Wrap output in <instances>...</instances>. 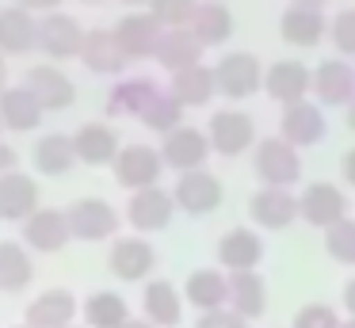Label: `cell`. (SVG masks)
<instances>
[{
  "mask_svg": "<svg viewBox=\"0 0 355 328\" xmlns=\"http://www.w3.org/2000/svg\"><path fill=\"white\" fill-rule=\"evenodd\" d=\"M263 73L268 69L260 65V58L248 50H230L222 53V61L214 65V76H218V92L225 99H248L263 88Z\"/></svg>",
  "mask_w": 355,
  "mask_h": 328,
  "instance_id": "2",
  "label": "cell"
},
{
  "mask_svg": "<svg viewBox=\"0 0 355 328\" xmlns=\"http://www.w3.org/2000/svg\"><path fill=\"white\" fill-rule=\"evenodd\" d=\"M324 252H329L336 264L355 267V221L344 218L340 225L324 229Z\"/></svg>",
  "mask_w": 355,
  "mask_h": 328,
  "instance_id": "38",
  "label": "cell"
},
{
  "mask_svg": "<svg viewBox=\"0 0 355 328\" xmlns=\"http://www.w3.org/2000/svg\"><path fill=\"white\" fill-rule=\"evenodd\" d=\"M195 328H248V317H241V313L230 309V305H222V309L202 313V317L195 320Z\"/></svg>",
  "mask_w": 355,
  "mask_h": 328,
  "instance_id": "42",
  "label": "cell"
},
{
  "mask_svg": "<svg viewBox=\"0 0 355 328\" xmlns=\"http://www.w3.org/2000/svg\"><path fill=\"white\" fill-rule=\"evenodd\" d=\"M184 297H187V305H195L199 313L230 305V271H218V267H199V271H191L184 282Z\"/></svg>",
  "mask_w": 355,
  "mask_h": 328,
  "instance_id": "25",
  "label": "cell"
},
{
  "mask_svg": "<svg viewBox=\"0 0 355 328\" xmlns=\"http://www.w3.org/2000/svg\"><path fill=\"white\" fill-rule=\"evenodd\" d=\"M161 19L153 12H126L123 19L115 23V38L123 42L126 58L130 61H146V58H157V46H161Z\"/></svg>",
  "mask_w": 355,
  "mask_h": 328,
  "instance_id": "12",
  "label": "cell"
},
{
  "mask_svg": "<svg viewBox=\"0 0 355 328\" xmlns=\"http://www.w3.org/2000/svg\"><path fill=\"white\" fill-rule=\"evenodd\" d=\"M77 313H80L77 297H73L69 290L54 286V290H42V294L27 305L24 317H27V325H31V328H69Z\"/></svg>",
  "mask_w": 355,
  "mask_h": 328,
  "instance_id": "26",
  "label": "cell"
},
{
  "mask_svg": "<svg viewBox=\"0 0 355 328\" xmlns=\"http://www.w3.org/2000/svg\"><path fill=\"white\" fill-rule=\"evenodd\" d=\"M329 38H332L340 58H355V8H344V12L329 23Z\"/></svg>",
  "mask_w": 355,
  "mask_h": 328,
  "instance_id": "40",
  "label": "cell"
},
{
  "mask_svg": "<svg viewBox=\"0 0 355 328\" xmlns=\"http://www.w3.org/2000/svg\"><path fill=\"white\" fill-rule=\"evenodd\" d=\"M291 4H313V8H321L324 0H291Z\"/></svg>",
  "mask_w": 355,
  "mask_h": 328,
  "instance_id": "51",
  "label": "cell"
},
{
  "mask_svg": "<svg viewBox=\"0 0 355 328\" xmlns=\"http://www.w3.org/2000/svg\"><path fill=\"white\" fill-rule=\"evenodd\" d=\"M263 92L283 107L302 103V99L313 92V73H309L302 61L283 58V61H275V65H268V73H263Z\"/></svg>",
  "mask_w": 355,
  "mask_h": 328,
  "instance_id": "18",
  "label": "cell"
},
{
  "mask_svg": "<svg viewBox=\"0 0 355 328\" xmlns=\"http://www.w3.org/2000/svg\"><path fill=\"white\" fill-rule=\"evenodd\" d=\"M12 4L27 8V12H58V8H62V0H12Z\"/></svg>",
  "mask_w": 355,
  "mask_h": 328,
  "instance_id": "44",
  "label": "cell"
},
{
  "mask_svg": "<svg viewBox=\"0 0 355 328\" xmlns=\"http://www.w3.org/2000/svg\"><path fill=\"white\" fill-rule=\"evenodd\" d=\"M0 130H4V122H0Z\"/></svg>",
  "mask_w": 355,
  "mask_h": 328,
  "instance_id": "56",
  "label": "cell"
},
{
  "mask_svg": "<svg viewBox=\"0 0 355 328\" xmlns=\"http://www.w3.org/2000/svg\"><path fill=\"white\" fill-rule=\"evenodd\" d=\"M123 328H157V325H153V320H146V317H141V320H126Z\"/></svg>",
  "mask_w": 355,
  "mask_h": 328,
  "instance_id": "48",
  "label": "cell"
},
{
  "mask_svg": "<svg viewBox=\"0 0 355 328\" xmlns=\"http://www.w3.org/2000/svg\"><path fill=\"white\" fill-rule=\"evenodd\" d=\"M199 0H149V12L161 19V27H191V15Z\"/></svg>",
  "mask_w": 355,
  "mask_h": 328,
  "instance_id": "39",
  "label": "cell"
},
{
  "mask_svg": "<svg viewBox=\"0 0 355 328\" xmlns=\"http://www.w3.org/2000/svg\"><path fill=\"white\" fill-rule=\"evenodd\" d=\"M210 134L207 130H195V126H180L172 134H164V145H161V157L172 172H195V168L207 164L210 157Z\"/></svg>",
  "mask_w": 355,
  "mask_h": 328,
  "instance_id": "13",
  "label": "cell"
},
{
  "mask_svg": "<svg viewBox=\"0 0 355 328\" xmlns=\"http://www.w3.org/2000/svg\"><path fill=\"white\" fill-rule=\"evenodd\" d=\"M340 328H355V317H352V320H344V325H340Z\"/></svg>",
  "mask_w": 355,
  "mask_h": 328,
  "instance_id": "52",
  "label": "cell"
},
{
  "mask_svg": "<svg viewBox=\"0 0 355 328\" xmlns=\"http://www.w3.org/2000/svg\"><path fill=\"white\" fill-rule=\"evenodd\" d=\"M16 328H31V325H27V320H24V325H16Z\"/></svg>",
  "mask_w": 355,
  "mask_h": 328,
  "instance_id": "53",
  "label": "cell"
},
{
  "mask_svg": "<svg viewBox=\"0 0 355 328\" xmlns=\"http://www.w3.org/2000/svg\"><path fill=\"white\" fill-rule=\"evenodd\" d=\"M65 214H69L77 241H107V236L119 233V214L103 198H77V202L65 206Z\"/></svg>",
  "mask_w": 355,
  "mask_h": 328,
  "instance_id": "14",
  "label": "cell"
},
{
  "mask_svg": "<svg viewBox=\"0 0 355 328\" xmlns=\"http://www.w3.org/2000/svg\"><path fill=\"white\" fill-rule=\"evenodd\" d=\"M298 206H302V221L313 225V229H332L347 218V195L329 180L309 183L298 195Z\"/></svg>",
  "mask_w": 355,
  "mask_h": 328,
  "instance_id": "6",
  "label": "cell"
},
{
  "mask_svg": "<svg viewBox=\"0 0 355 328\" xmlns=\"http://www.w3.org/2000/svg\"><path fill=\"white\" fill-rule=\"evenodd\" d=\"M184 302L187 297L172 286L168 279H153L141 294V313L146 320H153L157 328H176L180 317H184Z\"/></svg>",
  "mask_w": 355,
  "mask_h": 328,
  "instance_id": "30",
  "label": "cell"
},
{
  "mask_svg": "<svg viewBox=\"0 0 355 328\" xmlns=\"http://www.w3.org/2000/svg\"><path fill=\"white\" fill-rule=\"evenodd\" d=\"M248 218H252V225L279 233V229L294 225V218H302L298 195H291V187H260L248 198Z\"/></svg>",
  "mask_w": 355,
  "mask_h": 328,
  "instance_id": "8",
  "label": "cell"
},
{
  "mask_svg": "<svg viewBox=\"0 0 355 328\" xmlns=\"http://www.w3.org/2000/svg\"><path fill=\"white\" fill-rule=\"evenodd\" d=\"M35 279V259L31 248L19 241H0V290L4 294H19Z\"/></svg>",
  "mask_w": 355,
  "mask_h": 328,
  "instance_id": "34",
  "label": "cell"
},
{
  "mask_svg": "<svg viewBox=\"0 0 355 328\" xmlns=\"http://www.w3.org/2000/svg\"><path fill=\"white\" fill-rule=\"evenodd\" d=\"M80 317H85L88 328H123L130 317V302H126L119 290H96V294L85 297L80 305Z\"/></svg>",
  "mask_w": 355,
  "mask_h": 328,
  "instance_id": "32",
  "label": "cell"
},
{
  "mask_svg": "<svg viewBox=\"0 0 355 328\" xmlns=\"http://www.w3.org/2000/svg\"><path fill=\"white\" fill-rule=\"evenodd\" d=\"M184 111L187 107L180 103L176 96H172V92H164L161 88V96L153 99V103L146 107V114H141V126L146 130H153V134H172V130H180L184 126Z\"/></svg>",
  "mask_w": 355,
  "mask_h": 328,
  "instance_id": "37",
  "label": "cell"
},
{
  "mask_svg": "<svg viewBox=\"0 0 355 328\" xmlns=\"http://www.w3.org/2000/svg\"><path fill=\"white\" fill-rule=\"evenodd\" d=\"M16 149H12V145L8 141H0V175H4V172H12V168H16Z\"/></svg>",
  "mask_w": 355,
  "mask_h": 328,
  "instance_id": "45",
  "label": "cell"
},
{
  "mask_svg": "<svg viewBox=\"0 0 355 328\" xmlns=\"http://www.w3.org/2000/svg\"><path fill=\"white\" fill-rule=\"evenodd\" d=\"M344 309H347V313H352V317H355V275H352V279L344 282Z\"/></svg>",
  "mask_w": 355,
  "mask_h": 328,
  "instance_id": "46",
  "label": "cell"
},
{
  "mask_svg": "<svg viewBox=\"0 0 355 328\" xmlns=\"http://www.w3.org/2000/svg\"><path fill=\"white\" fill-rule=\"evenodd\" d=\"M85 4H100V0H85Z\"/></svg>",
  "mask_w": 355,
  "mask_h": 328,
  "instance_id": "54",
  "label": "cell"
},
{
  "mask_svg": "<svg viewBox=\"0 0 355 328\" xmlns=\"http://www.w3.org/2000/svg\"><path fill=\"white\" fill-rule=\"evenodd\" d=\"M172 214H176V195L164 191V187L134 191L130 202H126V221H130L138 233H161V229H168Z\"/></svg>",
  "mask_w": 355,
  "mask_h": 328,
  "instance_id": "10",
  "label": "cell"
},
{
  "mask_svg": "<svg viewBox=\"0 0 355 328\" xmlns=\"http://www.w3.org/2000/svg\"><path fill=\"white\" fill-rule=\"evenodd\" d=\"M0 50L8 58L39 50V19H35V12H27L19 4L0 8Z\"/></svg>",
  "mask_w": 355,
  "mask_h": 328,
  "instance_id": "23",
  "label": "cell"
},
{
  "mask_svg": "<svg viewBox=\"0 0 355 328\" xmlns=\"http://www.w3.org/2000/svg\"><path fill=\"white\" fill-rule=\"evenodd\" d=\"M73 145H77V160L80 164H115V157L123 153L119 145V134L107 126V122H85V126L73 134Z\"/></svg>",
  "mask_w": 355,
  "mask_h": 328,
  "instance_id": "27",
  "label": "cell"
},
{
  "mask_svg": "<svg viewBox=\"0 0 355 328\" xmlns=\"http://www.w3.org/2000/svg\"><path fill=\"white\" fill-rule=\"evenodd\" d=\"M344 119H347V126H352V130H355V99H352V103H347V107H344Z\"/></svg>",
  "mask_w": 355,
  "mask_h": 328,
  "instance_id": "49",
  "label": "cell"
},
{
  "mask_svg": "<svg viewBox=\"0 0 355 328\" xmlns=\"http://www.w3.org/2000/svg\"><path fill=\"white\" fill-rule=\"evenodd\" d=\"M123 4H126V8H141V4H146V8H149V0H123Z\"/></svg>",
  "mask_w": 355,
  "mask_h": 328,
  "instance_id": "50",
  "label": "cell"
},
{
  "mask_svg": "<svg viewBox=\"0 0 355 328\" xmlns=\"http://www.w3.org/2000/svg\"><path fill=\"white\" fill-rule=\"evenodd\" d=\"M324 134H329V119H324V111L317 103L302 99V103L283 107V119H279V137H286L291 145L306 149V145L324 141Z\"/></svg>",
  "mask_w": 355,
  "mask_h": 328,
  "instance_id": "17",
  "label": "cell"
},
{
  "mask_svg": "<svg viewBox=\"0 0 355 328\" xmlns=\"http://www.w3.org/2000/svg\"><path fill=\"white\" fill-rule=\"evenodd\" d=\"M161 96V84L153 80V76H119L115 88L107 92V103H103V111L111 114V119H141L146 114V107L153 103V99Z\"/></svg>",
  "mask_w": 355,
  "mask_h": 328,
  "instance_id": "16",
  "label": "cell"
},
{
  "mask_svg": "<svg viewBox=\"0 0 355 328\" xmlns=\"http://www.w3.org/2000/svg\"><path fill=\"white\" fill-rule=\"evenodd\" d=\"M263 259V241L256 229H230V233L218 241V264L225 267V271H256Z\"/></svg>",
  "mask_w": 355,
  "mask_h": 328,
  "instance_id": "24",
  "label": "cell"
},
{
  "mask_svg": "<svg viewBox=\"0 0 355 328\" xmlns=\"http://www.w3.org/2000/svg\"><path fill=\"white\" fill-rule=\"evenodd\" d=\"M172 195H176V206H180V210L202 218V214H210V210H218V206H222L225 191H222V180H218L214 172H207V168H195V172H180Z\"/></svg>",
  "mask_w": 355,
  "mask_h": 328,
  "instance_id": "7",
  "label": "cell"
},
{
  "mask_svg": "<svg viewBox=\"0 0 355 328\" xmlns=\"http://www.w3.org/2000/svg\"><path fill=\"white\" fill-rule=\"evenodd\" d=\"M344 320L336 317V309L324 302H309L294 313V328H340Z\"/></svg>",
  "mask_w": 355,
  "mask_h": 328,
  "instance_id": "41",
  "label": "cell"
},
{
  "mask_svg": "<svg viewBox=\"0 0 355 328\" xmlns=\"http://www.w3.org/2000/svg\"><path fill=\"white\" fill-rule=\"evenodd\" d=\"M8 88V53L0 50V92Z\"/></svg>",
  "mask_w": 355,
  "mask_h": 328,
  "instance_id": "47",
  "label": "cell"
},
{
  "mask_svg": "<svg viewBox=\"0 0 355 328\" xmlns=\"http://www.w3.org/2000/svg\"><path fill=\"white\" fill-rule=\"evenodd\" d=\"M88 31L73 19L69 12H46L39 19V50L54 61H69L80 58V46H85Z\"/></svg>",
  "mask_w": 355,
  "mask_h": 328,
  "instance_id": "5",
  "label": "cell"
},
{
  "mask_svg": "<svg viewBox=\"0 0 355 328\" xmlns=\"http://www.w3.org/2000/svg\"><path fill=\"white\" fill-rule=\"evenodd\" d=\"M230 309L241 317H263L268 309V282L260 271H230Z\"/></svg>",
  "mask_w": 355,
  "mask_h": 328,
  "instance_id": "33",
  "label": "cell"
},
{
  "mask_svg": "<svg viewBox=\"0 0 355 328\" xmlns=\"http://www.w3.org/2000/svg\"><path fill=\"white\" fill-rule=\"evenodd\" d=\"M324 31H329L324 12L313 8V4H291L283 15H279V35H283V42H291V46H317L324 38Z\"/></svg>",
  "mask_w": 355,
  "mask_h": 328,
  "instance_id": "29",
  "label": "cell"
},
{
  "mask_svg": "<svg viewBox=\"0 0 355 328\" xmlns=\"http://www.w3.org/2000/svg\"><path fill=\"white\" fill-rule=\"evenodd\" d=\"M202 38L195 35L191 27H164L161 35V46H157V65L168 69V73H180V69H191V65H202Z\"/></svg>",
  "mask_w": 355,
  "mask_h": 328,
  "instance_id": "22",
  "label": "cell"
},
{
  "mask_svg": "<svg viewBox=\"0 0 355 328\" xmlns=\"http://www.w3.org/2000/svg\"><path fill=\"white\" fill-rule=\"evenodd\" d=\"M107 267L115 279L123 282H141L149 279V271L157 267V252L146 236H119L107 252Z\"/></svg>",
  "mask_w": 355,
  "mask_h": 328,
  "instance_id": "15",
  "label": "cell"
},
{
  "mask_svg": "<svg viewBox=\"0 0 355 328\" xmlns=\"http://www.w3.org/2000/svg\"><path fill=\"white\" fill-rule=\"evenodd\" d=\"M31 160L42 175H65L77 164V145L69 134H42L31 149Z\"/></svg>",
  "mask_w": 355,
  "mask_h": 328,
  "instance_id": "35",
  "label": "cell"
},
{
  "mask_svg": "<svg viewBox=\"0 0 355 328\" xmlns=\"http://www.w3.org/2000/svg\"><path fill=\"white\" fill-rule=\"evenodd\" d=\"M69 328H80V325H69ZM85 328H88V325H85Z\"/></svg>",
  "mask_w": 355,
  "mask_h": 328,
  "instance_id": "55",
  "label": "cell"
},
{
  "mask_svg": "<svg viewBox=\"0 0 355 328\" xmlns=\"http://www.w3.org/2000/svg\"><path fill=\"white\" fill-rule=\"evenodd\" d=\"M252 172L263 187H294L302 180L298 145H291L286 137H260L252 149Z\"/></svg>",
  "mask_w": 355,
  "mask_h": 328,
  "instance_id": "1",
  "label": "cell"
},
{
  "mask_svg": "<svg viewBox=\"0 0 355 328\" xmlns=\"http://www.w3.org/2000/svg\"><path fill=\"white\" fill-rule=\"evenodd\" d=\"M207 134H210L214 153H222V157H241V153L256 149V122H252V114L241 111V107L214 111Z\"/></svg>",
  "mask_w": 355,
  "mask_h": 328,
  "instance_id": "4",
  "label": "cell"
},
{
  "mask_svg": "<svg viewBox=\"0 0 355 328\" xmlns=\"http://www.w3.org/2000/svg\"><path fill=\"white\" fill-rule=\"evenodd\" d=\"M24 84L42 99V107H46V111H65V107L77 99L73 80L58 65H31V69H27V76H24Z\"/></svg>",
  "mask_w": 355,
  "mask_h": 328,
  "instance_id": "28",
  "label": "cell"
},
{
  "mask_svg": "<svg viewBox=\"0 0 355 328\" xmlns=\"http://www.w3.org/2000/svg\"><path fill=\"white\" fill-rule=\"evenodd\" d=\"M115 180L119 187H126L134 195V191H146V187H157V180H161V172L168 164H164L161 149H153V145H123V153L115 157Z\"/></svg>",
  "mask_w": 355,
  "mask_h": 328,
  "instance_id": "3",
  "label": "cell"
},
{
  "mask_svg": "<svg viewBox=\"0 0 355 328\" xmlns=\"http://www.w3.org/2000/svg\"><path fill=\"white\" fill-rule=\"evenodd\" d=\"M340 175H344L347 187H355V145L344 153V157H340Z\"/></svg>",
  "mask_w": 355,
  "mask_h": 328,
  "instance_id": "43",
  "label": "cell"
},
{
  "mask_svg": "<svg viewBox=\"0 0 355 328\" xmlns=\"http://www.w3.org/2000/svg\"><path fill=\"white\" fill-rule=\"evenodd\" d=\"M42 99L35 96L27 84H16V88H4L0 92V122L4 130L12 134H31V130L42 126Z\"/></svg>",
  "mask_w": 355,
  "mask_h": 328,
  "instance_id": "21",
  "label": "cell"
},
{
  "mask_svg": "<svg viewBox=\"0 0 355 328\" xmlns=\"http://www.w3.org/2000/svg\"><path fill=\"white\" fill-rule=\"evenodd\" d=\"M80 61H85V69L96 76H119L130 65L123 42L115 38V27H92L88 31L85 46H80Z\"/></svg>",
  "mask_w": 355,
  "mask_h": 328,
  "instance_id": "11",
  "label": "cell"
},
{
  "mask_svg": "<svg viewBox=\"0 0 355 328\" xmlns=\"http://www.w3.org/2000/svg\"><path fill=\"white\" fill-rule=\"evenodd\" d=\"M24 241L31 252H62L65 244L73 241V225H69V214L65 210H54V206H39L31 218L24 221Z\"/></svg>",
  "mask_w": 355,
  "mask_h": 328,
  "instance_id": "9",
  "label": "cell"
},
{
  "mask_svg": "<svg viewBox=\"0 0 355 328\" xmlns=\"http://www.w3.org/2000/svg\"><path fill=\"white\" fill-rule=\"evenodd\" d=\"M35 210H39V183H35V175L19 172V168L0 175V221H27Z\"/></svg>",
  "mask_w": 355,
  "mask_h": 328,
  "instance_id": "20",
  "label": "cell"
},
{
  "mask_svg": "<svg viewBox=\"0 0 355 328\" xmlns=\"http://www.w3.org/2000/svg\"><path fill=\"white\" fill-rule=\"evenodd\" d=\"M313 96L324 107H347L355 99V65L347 58H329L313 69Z\"/></svg>",
  "mask_w": 355,
  "mask_h": 328,
  "instance_id": "19",
  "label": "cell"
},
{
  "mask_svg": "<svg viewBox=\"0 0 355 328\" xmlns=\"http://www.w3.org/2000/svg\"><path fill=\"white\" fill-rule=\"evenodd\" d=\"M168 92L180 99L184 107H207L210 99L218 96V76L210 65H191V69H180L172 73Z\"/></svg>",
  "mask_w": 355,
  "mask_h": 328,
  "instance_id": "31",
  "label": "cell"
},
{
  "mask_svg": "<svg viewBox=\"0 0 355 328\" xmlns=\"http://www.w3.org/2000/svg\"><path fill=\"white\" fill-rule=\"evenodd\" d=\"M191 31L202 38V46H218L233 35V12L222 0H202L191 15Z\"/></svg>",
  "mask_w": 355,
  "mask_h": 328,
  "instance_id": "36",
  "label": "cell"
}]
</instances>
